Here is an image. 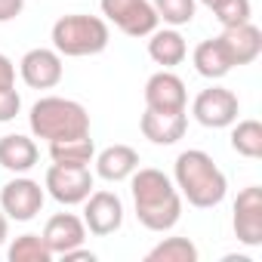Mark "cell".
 Listing matches in <instances>:
<instances>
[{
  "instance_id": "1",
  "label": "cell",
  "mask_w": 262,
  "mask_h": 262,
  "mask_svg": "<svg viewBox=\"0 0 262 262\" xmlns=\"http://www.w3.org/2000/svg\"><path fill=\"white\" fill-rule=\"evenodd\" d=\"M133 204L136 219L148 231H170L182 216V194L173 179L155 167H139L133 173Z\"/></svg>"
},
{
  "instance_id": "2",
  "label": "cell",
  "mask_w": 262,
  "mask_h": 262,
  "mask_svg": "<svg viewBox=\"0 0 262 262\" xmlns=\"http://www.w3.org/2000/svg\"><path fill=\"white\" fill-rule=\"evenodd\" d=\"M173 185L198 210L219 207L225 201V191H228L225 173L201 148H188V151H182L176 158V164H173Z\"/></svg>"
},
{
  "instance_id": "3",
  "label": "cell",
  "mask_w": 262,
  "mask_h": 262,
  "mask_svg": "<svg viewBox=\"0 0 262 262\" xmlns=\"http://www.w3.org/2000/svg\"><path fill=\"white\" fill-rule=\"evenodd\" d=\"M28 123H31V133L37 139H47V142L90 136V111L80 102L62 99V96H43V99H37L31 105Z\"/></svg>"
},
{
  "instance_id": "4",
  "label": "cell",
  "mask_w": 262,
  "mask_h": 262,
  "mask_svg": "<svg viewBox=\"0 0 262 262\" xmlns=\"http://www.w3.org/2000/svg\"><path fill=\"white\" fill-rule=\"evenodd\" d=\"M111 40L108 22L99 16H83V13H71L62 16L53 25V50L59 56H71V59H83V56H99Z\"/></svg>"
},
{
  "instance_id": "5",
  "label": "cell",
  "mask_w": 262,
  "mask_h": 262,
  "mask_svg": "<svg viewBox=\"0 0 262 262\" xmlns=\"http://www.w3.org/2000/svg\"><path fill=\"white\" fill-rule=\"evenodd\" d=\"M102 16L126 37H148L158 28V13L148 0H102Z\"/></svg>"
},
{
  "instance_id": "6",
  "label": "cell",
  "mask_w": 262,
  "mask_h": 262,
  "mask_svg": "<svg viewBox=\"0 0 262 262\" xmlns=\"http://www.w3.org/2000/svg\"><path fill=\"white\" fill-rule=\"evenodd\" d=\"M191 114L201 126L207 129H225L237 120L241 114V102L231 90L225 86H207L194 96V105H191Z\"/></svg>"
},
{
  "instance_id": "7",
  "label": "cell",
  "mask_w": 262,
  "mask_h": 262,
  "mask_svg": "<svg viewBox=\"0 0 262 262\" xmlns=\"http://www.w3.org/2000/svg\"><path fill=\"white\" fill-rule=\"evenodd\" d=\"M43 201H47V194H43L40 182H34L28 176H16L0 188V210H4L7 219H16V222H31L43 210Z\"/></svg>"
},
{
  "instance_id": "8",
  "label": "cell",
  "mask_w": 262,
  "mask_h": 262,
  "mask_svg": "<svg viewBox=\"0 0 262 262\" xmlns=\"http://www.w3.org/2000/svg\"><path fill=\"white\" fill-rule=\"evenodd\" d=\"M43 188L50 191L53 201H59L65 207H74V204H83L90 198V191H93V173H90V167H62V164H53L47 170Z\"/></svg>"
},
{
  "instance_id": "9",
  "label": "cell",
  "mask_w": 262,
  "mask_h": 262,
  "mask_svg": "<svg viewBox=\"0 0 262 262\" xmlns=\"http://www.w3.org/2000/svg\"><path fill=\"white\" fill-rule=\"evenodd\" d=\"M83 204V225L90 234L108 237L123 225V204L114 191H90Z\"/></svg>"
},
{
  "instance_id": "10",
  "label": "cell",
  "mask_w": 262,
  "mask_h": 262,
  "mask_svg": "<svg viewBox=\"0 0 262 262\" xmlns=\"http://www.w3.org/2000/svg\"><path fill=\"white\" fill-rule=\"evenodd\" d=\"M234 237L247 247H259L262 244V188L259 185H247L237 201H234Z\"/></svg>"
},
{
  "instance_id": "11",
  "label": "cell",
  "mask_w": 262,
  "mask_h": 262,
  "mask_svg": "<svg viewBox=\"0 0 262 262\" xmlns=\"http://www.w3.org/2000/svg\"><path fill=\"white\" fill-rule=\"evenodd\" d=\"M19 74L22 80L31 86V90H53L65 68H62V56L56 50H47V47H37V50H28L19 62Z\"/></svg>"
},
{
  "instance_id": "12",
  "label": "cell",
  "mask_w": 262,
  "mask_h": 262,
  "mask_svg": "<svg viewBox=\"0 0 262 262\" xmlns=\"http://www.w3.org/2000/svg\"><path fill=\"white\" fill-rule=\"evenodd\" d=\"M145 105L151 111H185V105H188L185 80L179 74H173L170 68L151 74L145 83Z\"/></svg>"
},
{
  "instance_id": "13",
  "label": "cell",
  "mask_w": 262,
  "mask_h": 262,
  "mask_svg": "<svg viewBox=\"0 0 262 262\" xmlns=\"http://www.w3.org/2000/svg\"><path fill=\"white\" fill-rule=\"evenodd\" d=\"M139 129L151 145H176L188 129V117H185V111H151V108H145Z\"/></svg>"
},
{
  "instance_id": "14",
  "label": "cell",
  "mask_w": 262,
  "mask_h": 262,
  "mask_svg": "<svg viewBox=\"0 0 262 262\" xmlns=\"http://www.w3.org/2000/svg\"><path fill=\"white\" fill-rule=\"evenodd\" d=\"M40 237H43V244L50 247L53 256H62V253H68V250H74L86 241V225L74 213H56V216L47 219Z\"/></svg>"
},
{
  "instance_id": "15",
  "label": "cell",
  "mask_w": 262,
  "mask_h": 262,
  "mask_svg": "<svg viewBox=\"0 0 262 262\" xmlns=\"http://www.w3.org/2000/svg\"><path fill=\"white\" fill-rule=\"evenodd\" d=\"M219 37H222V43H225L234 68L256 62L259 53H262V31L253 22H244V25H234V28H222Z\"/></svg>"
},
{
  "instance_id": "16",
  "label": "cell",
  "mask_w": 262,
  "mask_h": 262,
  "mask_svg": "<svg viewBox=\"0 0 262 262\" xmlns=\"http://www.w3.org/2000/svg\"><path fill=\"white\" fill-rule=\"evenodd\" d=\"M40 158V148L34 139L22 136V133H7L0 136V167L10 173H28Z\"/></svg>"
},
{
  "instance_id": "17",
  "label": "cell",
  "mask_w": 262,
  "mask_h": 262,
  "mask_svg": "<svg viewBox=\"0 0 262 262\" xmlns=\"http://www.w3.org/2000/svg\"><path fill=\"white\" fill-rule=\"evenodd\" d=\"M139 170V151L129 145H108L96 155V173L105 182H123Z\"/></svg>"
},
{
  "instance_id": "18",
  "label": "cell",
  "mask_w": 262,
  "mask_h": 262,
  "mask_svg": "<svg viewBox=\"0 0 262 262\" xmlns=\"http://www.w3.org/2000/svg\"><path fill=\"white\" fill-rule=\"evenodd\" d=\"M191 62H194V71L207 80H219L225 77L234 65H231V56L222 43V37H210V40H201L191 53Z\"/></svg>"
},
{
  "instance_id": "19",
  "label": "cell",
  "mask_w": 262,
  "mask_h": 262,
  "mask_svg": "<svg viewBox=\"0 0 262 262\" xmlns=\"http://www.w3.org/2000/svg\"><path fill=\"white\" fill-rule=\"evenodd\" d=\"M148 37H151V40H148V56H151L158 65H164V68H176V65L185 62V56H188V43H185V37H182L176 28H164V31L155 28Z\"/></svg>"
},
{
  "instance_id": "20",
  "label": "cell",
  "mask_w": 262,
  "mask_h": 262,
  "mask_svg": "<svg viewBox=\"0 0 262 262\" xmlns=\"http://www.w3.org/2000/svg\"><path fill=\"white\" fill-rule=\"evenodd\" d=\"M50 158H53V164H62V167H90L96 158V145L90 136L50 142Z\"/></svg>"
},
{
  "instance_id": "21",
  "label": "cell",
  "mask_w": 262,
  "mask_h": 262,
  "mask_svg": "<svg viewBox=\"0 0 262 262\" xmlns=\"http://www.w3.org/2000/svg\"><path fill=\"white\" fill-rule=\"evenodd\" d=\"M231 148L241 158H262V123L259 120H237L231 129Z\"/></svg>"
},
{
  "instance_id": "22",
  "label": "cell",
  "mask_w": 262,
  "mask_h": 262,
  "mask_svg": "<svg viewBox=\"0 0 262 262\" xmlns=\"http://www.w3.org/2000/svg\"><path fill=\"white\" fill-rule=\"evenodd\" d=\"M145 262H198V247L188 237H167L145 253Z\"/></svg>"
},
{
  "instance_id": "23",
  "label": "cell",
  "mask_w": 262,
  "mask_h": 262,
  "mask_svg": "<svg viewBox=\"0 0 262 262\" xmlns=\"http://www.w3.org/2000/svg\"><path fill=\"white\" fill-rule=\"evenodd\" d=\"M10 262H50L53 253L50 247L43 244L40 234H19L13 244H10Z\"/></svg>"
},
{
  "instance_id": "24",
  "label": "cell",
  "mask_w": 262,
  "mask_h": 262,
  "mask_svg": "<svg viewBox=\"0 0 262 262\" xmlns=\"http://www.w3.org/2000/svg\"><path fill=\"white\" fill-rule=\"evenodd\" d=\"M151 7H155V13H158V22H167L170 28L191 25L194 10H198L194 0H155Z\"/></svg>"
},
{
  "instance_id": "25",
  "label": "cell",
  "mask_w": 262,
  "mask_h": 262,
  "mask_svg": "<svg viewBox=\"0 0 262 262\" xmlns=\"http://www.w3.org/2000/svg\"><path fill=\"white\" fill-rule=\"evenodd\" d=\"M213 16H216V22L222 28H234V25L250 22L253 7H250V0H219V4L213 7Z\"/></svg>"
},
{
  "instance_id": "26",
  "label": "cell",
  "mask_w": 262,
  "mask_h": 262,
  "mask_svg": "<svg viewBox=\"0 0 262 262\" xmlns=\"http://www.w3.org/2000/svg\"><path fill=\"white\" fill-rule=\"evenodd\" d=\"M22 108V96L16 93V86H7V90H0V123H7L19 114Z\"/></svg>"
},
{
  "instance_id": "27",
  "label": "cell",
  "mask_w": 262,
  "mask_h": 262,
  "mask_svg": "<svg viewBox=\"0 0 262 262\" xmlns=\"http://www.w3.org/2000/svg\"><path fill=\"white\" fill-rule=\"evenodd\" d=\"M13 83H16V65H13L10 56L0 53V90H7V86H13Z\"/></svg>"
},
{
  "instance_id": "28",
  "label": "cell",
  "mask_w": 262,
  "mask_h": 262,
  "mask_svg": "<svg viewBox=\"0 0 262 262\" xmlns=\"http://www.w3.org/2000/svg\"><path fill=\"white\" fill-rule=\"evenodd\" d=\"M25 0H0V22H13L16 16H22Z\"/></svg>"
},
{
  "instance_id": "29",
  "label": "cell",
  "mask_w": 262,
  "mask_h": 262,
  "mask_svg": "<svg viewBox=\"0 0 262 262\" xmlns=\"http://www.w3.org/2000/svg\"><path fill=\"white\" fill-rule=\"evenodd\" d=\"M4 241H7V216L0 210V247H4Z\"/></svg>"
},
{
  "instance_id": "30",
  "label": "cell",
  "mask_w": 262,
  "mask_h": 262,
  "mask_svg": "<svg viewBox=\"0 0 262 262\" xmlns=\"http://www.w3.org/2000/svg\"><path fill=\"white\" fill-rule=\"evenodd\" d=\"M201 4H204V7H210V10H213V7H216V4H219V0H201Z\"/></svg>"
}]
</instances>
